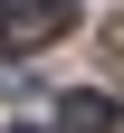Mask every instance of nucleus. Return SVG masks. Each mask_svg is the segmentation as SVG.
<instances>
[{"instance_id":"1","label":"nucleus","mask_w":124,"mask_h":133,"mask_svg":"<svg viewBox=\"0 0 124 133\" xmlns=\"http://www.w3.org/2000/svg\"><path fill=\"white\" fill-rule=\"evenodd\" d=\"M67 29H76L67 0H10V10H0V48H10V57H38V48H57Z\"/></svg>"},{"instance_id":"2","label":"nucleus","mask_w":124,"mask_h":133,"mask_svg":"<svg viewBox=\"0 0 124 133\" xmlns=\"http://www.w3.org/2000/svg\"><path fill=\"white\" fill-rule=\"evenodd\" d=\"M57 124L67 133H124V105L96 95V86H76V95H57Z\"/></svg>"},{"instance_id":"3","label":"nucleus","mask_w":124,"mask_h":133,"mask_svg":"<svg viewBox=\"0 0 124 133\" xmlns=\"http://www.w3.org/2000/svg\"><path fill=\"white\" fill-rule=\"evenodd\" d=\"M19 133H38V124H19Z\"/></svg>"},{"instance_id":"4","label":"nucleus","mask_w":124,"mask_h":133,"mask_svg":"<svg viewBox=\"0 0 124 133\" xmlns=\"http://www.w3.org/2000/svg\"><path fill=\"white\" fill-rule=\"evenodd\" d=\"M0 10H10V0H0Z\"/></svg>"}]
</instances>
